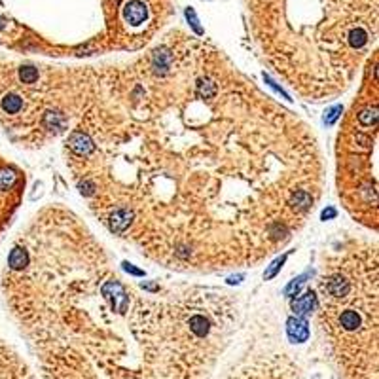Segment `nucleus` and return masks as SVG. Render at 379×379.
Wrapping results in <instances>:
<instances>
[{"label": "nucleus", "instance_id": "obj_18", "mask_svg": "<svg viewBox=\"0 0 379 379\" xmlns=\"http://www.w3.org/2000/svg\"><path fill=\"white\" fill-rule=\"evenodd\" d=\"M302 282H304V277H302V279H298V281L290 282V284H288V286H286V294H288V296H292V294H294V290H296V292H298V288H300V286H302Z\"/></svg>", "mask_w": 379, "mask_h": 379}, {"label": "nucleus", "instance_id": "obj_21", "mask_svg": "<svg viewBox=\"0 0 379 379\" xmlns=\"http://www.w3.org/2000/svg\"><path fill=\"white\" fill-rule=\"evenodd\" d=\"M338 112H342V108H340V106H338V108H334V110L330 112V116L326 118V123H334V120L338 118Z\"/></svg>", "mask_w": 379, "mask_h": 379}, {"label": "nucleus", "instance_id": "obj_12", "mask_svg": "<svg viewBox=\"0 0 379 379\" xmlns=\"http://www.w3.org/2000/svg\"><path fill=\"white\" fill-rule=\"evenodd\" d=\"M15 182V174L8 169H0V190H6Z\"/></svg>", "mask_w": 379, "mask_h": 379}, {"label": "nucleus", "instance_id": "obj_5", "mask_svg": "<svg viewBox=\"0 0 379 379\" xmlns=\"http://www.w3.org/2000/svg\"><path fill=\"white\" fill-rule=\"evenodd\" d=\"M315 307V294L313 292H307L304 294L302 298H298L296 302L292 304V309L296 315H307V313H311V309Z\"/></svg>", "mask_w": 379, "mask_h": 379}, {"label": "nucleus", "instance_id": "obj_8", "mask_svg": "<svg viewBox=\"0 0 379 379\" xmlns=\"http://www.w3.org/2000/svg\"><path fill=\"white\" fill-rule=\"evenodd\" d=\"M10 268L12 269H23L27 266V262H29V256H27V250L23 248H19V246H15L12 250V254H10Z\"/></svg>", "mask_w": 379, "mask_h": 379}, {"label": "nucleus", "instance_id": "obj_1", "mask_svg": "<svg viewBox=\"0 0 379 379\" xmlns=\"http://www.w3.org/2000/svg\"><path fill=\"white\" fill-rule=\"evenodd\" d=\"M133 220V212L127 208H120L110 216V230L114 233H122L129 228V224Z\"/></svg>", "mask_w": 379, "mask_h": 379}, {"label": "nucleus", "instance_id": "obj_9", "mask_svg": "<svg viewBox=\"0 0 379 379\" xmlns=\"http://www.w3.org/2000/svg\"><path fill=\"white\" fill-rule=\"evenodd\" d=\"M340 322L345 330H355L360 326V317L355 311H343V315L340 317Z\"/></svg>", "mask_w": 379, "mask_h": 379}, {"label": "nucleus", "instance_id": "obj_17", "mask_svg": "<svg viewBox=\"0 0 379 379\" xmlns=\"http://www.w3.org/2000/svg\"><path fill=\"white\" fill-rule=\"evenodd\" d=\"M360 122L366 123V125H370L372 122H376V108H374L372 112H370V110L362 112V114H360Z\"/></svg>", "mask_w": 379, "mask_h": 379}, {"label": "nucleus", "instance_id": "obj_14", "mask_svg": "<svg viewBox=\"0 0 379 379\" xmlns=\"http://www.w3.org/2000/svg\"><path fill=\"white\" fill-rule=\"evenodd\" d=\"M167 65H169V55H167V53H158L156 59H154L156 70L159 72V69H161V72H165V70H167Z\"/></svg>", "mask_w": 379, "mask_h": 379}, {"label": "nucleus", "instance_id": "obj_6", "mask_svg": "<svg viewBox=\"0 0 379 379\" xmlns=\"http://www.w3.org/2000/svg\"><path fill=\"white\" fill-rule=\"evenodd\" d=\"M288 334H290V338L296 340V342H304L307 338V324L306 320H302V318H290L288 320Z\"/></svg>", "mask_w": 379, "mask_h": 379}, {"label": "nucleus", "instance_id": "obj_11", "mask_svg": "<svg viewBox=\"0 0 379 379\" xmlns=\"http://www.w3.org/2000/svg\"><path fill=\"white\" fill-rule=\"evenodd\" d=\"M216 93V86L210 82V80H201L199 82V95L205 99H210Z\"/></svg>", "mask_w": 379, "mask_h": 379}, {"label": "nucleus", "instance_id": "obj_22", "mask_svg": "<svg viewBox=\"0 0 379 379\" xmlns=\"http://www.w3.org/2000/svg\"><path fill=\"white\" fill-rule=\"evenodd\" d=\"M334 214H336V212H334L332 208H328V210H324V212H322V218H332Z\"/></svg>", "mask_w": 379, "mask_h": 379}, {"label": "nucleus", "instance_id": "obj_3", "mask_svg": "<svg viewBox=\"0 0 379 379\" xmlns=\"http://www.w3.org/2000/svg\"><path fill=\"white\" fill-rule=\"evenodd\" d=\"M324 288H326L328 294L334 296V298H343V296H347V294H349V290H351V284H349V281H345L343 277L336 275V277H332V279L326 281Z\"/></svg>", "mask_w": 379, "mask_h": 379}, {"label": "nucleus", "instance_id": "obj_4", "mask_svg": "<svg viewBox=\"0 0 379 379\" xmlns=\"http://www.w3.org/2000/svg\"><path fill=\"white\" fill-rule=\"evenodd\" d=\"M125 17L129 19V23L140 25L146 19V8L142 2H129V6L125 8Z\"/></svg>", "mask_w": 379, "mask_h": 379}, {"label": "nucleus", "instance_id": "obj_7", "mask_svg": "<svg viewBox=\"0 0 379 379\" xmlns=\"http://www.w3.org/2000/svg\"><path fill=\"white\" fill-rule=\"evenodd\" d=\"M44 125L48 129H55V131H63L67 127V118L63 116L61 112H48L44 116Z\"/></svg>", "mask_w": 379, "mask_h": 379}, {"label": "nucleus", "instance_id": "obj_20", "mask_svg": "<svg viewBox=\"0 0 379 379\" xmlns=\"http://www.w3.org/2000/svg\"><path fill=\"white\" fill-rule=\"evenodd\" d=\"M186 15H188V19H192V25H194V29H196L197 33H201V29H199V25H197V19L194 17V12H192V10H188Z\"/></svg>", "mask_w": 379, "mask_h": 379}, {"label": "nucleus", "instance_id": "obj_16", "mask_svg": "<svg viewBox=\"0 0 379 379\" xmlns=\"http://www.w3.org/2000/svg\"><path fill=\"white\" fill-rule=\"evenodd\" d=\"M282 262H284V258L277 260V262H273V264H271V268H269L268 271H266V275H264V277H266V279H271V277H273V275H275V273L279 271V268L282 266Z\"/></svg>", "mask_w": 379, "mask_h": 379}, {"label": "nucleus", "instance_id": "obj_10", "mask_svg": "<svg viewBox=\"0 0 379 379\" xmlns=\"http://www.w3.org/2000/svg\"><path fill=\"white\" fill-rule=\"evenodd\" d=\"M21 106H23V103H21V99L17 97V95H6V97L2 99V108L8 112V114L19 112Z\"/></svg>", "mask_w": 379, "mask_h": 379}, {"label": "nucleus", "instance_id": "obj_13", "mask_svg": "<svg viewBox=\"0 0 379 379\" xmlns=\"http://www.w3.org/2000/svg\"><path fill=\"white\" fill-rule=\"evenodd\" d=\"M19 76H21V80H23L25 84H34L38 80V70L33 69V67H25V69H21Z\"/></svg>", "mask_w": 379, "mask_h": 379}, {"label": "nucleus", "instance_id": "obj_15", "mask_svg": "<svg viewBox=\"0 0 379 379\" xmlns=\"http://www.w3.org/2000/svg\"><path fill=\"white\" fill-rule=\"evenodd\" d=\"M292 201L296 203V205H298V207H302V208H306V207H309V205H311V197L307 196L306 192H298V194L294 196Z\"/></svg>", "mask_w": 379, "mask_h": 379}, {"label": "nucleus", "instance_id": "obj_19", "mask_svg": "<svg viewBox=\"0 0 379 379\" xmlns=\"http://www.w3.org/2000/svg\"><path fill=\"white\" fill-rule=\"evenodd\" d=\"M80 188H82V194H84V196H91V194H93V184L91 182L80 184Z\"/></svg>", "mask_w": 379, "mask_h": 379}, {"label": "nucleus", "instance_id": "obj_2", "mask_svg": "<svg viewBox=\"0 0 379 379\" xmlns=\"http://www.w3.org/2000/svg\"><path fill=\"white\" fill-rule=\"evenodd\" d=\"M69 144H70V150L76 152L78 156H87L89 152H93V142L84 133H74L69 140Z\"/></svg>", "mask_w": 379, "mask_h": 379}]
</instances>
